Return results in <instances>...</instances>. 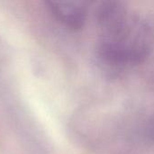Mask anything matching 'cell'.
<instances>
[{
    "label": "cell",
    "instance_id": "2",
    "mask_svg": "<svg viewBox=\"0 0 154 154\" xmlns=\"http://www.w3.org/2000/svg\"><path fill=\"white\" fill-rule=\"evenodd\" d=\"M95 0H43L51 15L66 27L81 29L88 16L90 5Z\"/></svg>",
    "mask_w": 154,
    "mask_h": 154
},
{
    "label": "cell",
    "instance_id": "3",
    "mask_svg": "<svg viewBox=\"0 0 154 154\" xmlns=\"http://www.w3.org/2000/svg\"><path fill=\"white\" fill-rule=\"evenodd\" d=\"M128 13L121 0H100L96 8V20L100 31L104 32L114 27Z\"/></svg>",
    "mask_w": 154,
    "mask_h": 154
},
{
    "label": "cell",
    "instance_id": "1",
    "mask_svg": "<svg viewBox=\"0 0 154 154\" xmlns=\"http://www.w3.org/2000/svg\"><path fill=\"white\" fill-rule=\"evenodd\" d=\"M153 49V16L128 13L116 25L101 32L97 56L107 68L125 69L145 61Z\"/></svg>",
    "mask_w": 154,
    "mask_h": 154
}]
</instances>
